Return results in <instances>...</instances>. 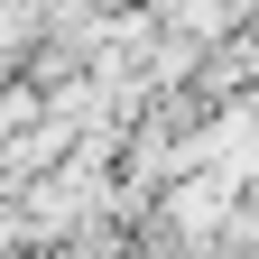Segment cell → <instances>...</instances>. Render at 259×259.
Returning <instances> with one entry per match:
<instances>
[{
	"mask_svg": "<svg viewBox=\"0 0 259 259\" xmlns=\"http://www.w3.org/2000/svg\"><path fill=\"white\" fill-rule=\"evenodd\" d=\"M222 213H232V185H213V176H185V194L167 204V222H176L185 241H204V232H213Z\"/></svg>",
	"mask_w": 259,
	"mask_h": 259,
	"instance_id": "6da1fadb",
	"label": "cell"
}]
</instances>
